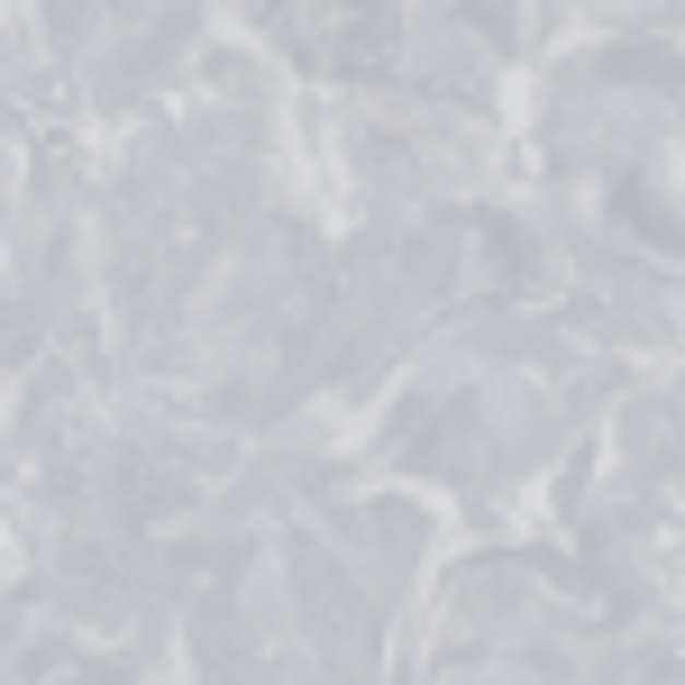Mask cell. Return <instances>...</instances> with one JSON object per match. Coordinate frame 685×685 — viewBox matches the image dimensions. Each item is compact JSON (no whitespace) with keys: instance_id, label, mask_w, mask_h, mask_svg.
Wrapping results in <instances>:
<instances>
[{"instance_id":"obj_1","label":"cell","mask_w":685,"mask_h":685,"mask_svg":"<svg viewBox=\"0 0 685 685\" xmlns=\"http://www.w3.org/2000/svg\"><path fill=\"white\" fill-rule=\"evenodd\" d=\"M622 211H630V220H640V228H649V238H668V211H658V201H649L640 184H622Z\"/></svg>"},{"instance_id":"obj_2","label":"cell","mask_w":685,"mask_h":685,"mask_svg":"<svg viewBox=\"0 0 685 685\" xmlns=\"http://www.w3.org/2000/svg\"><path fill=\"white\" fill-rule=\"evenodd\" d=\"M613 73H658V83H668V73H676V64H668V56H658V46H622V56H613Z\"/></svg>"}]
</instances>
